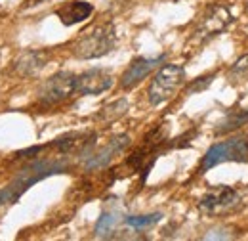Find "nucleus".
Listing matches in <instances>:
<instances>
[{
  "label": "nucleus",
  "instance_id": "16",
  "mask_svg": "<svg viewBox=\"0 0 248 241\" xmlns=\"http://www.w3.org/2000/svg\"><path fill=\"white\" fill-rule=\"evenodd\" d=\"M126 111H128V102H126V100H117V102H113L111 105L103 107L101 113L97 115V119L109 122V120H115V119H119V117H123Z\"/></svg>",
  "mask_w": 248,
  "mask_h": 241
},
{
  "label": "nucleus",
  "instance_id": "10",
  "mask_svg": "<svg viewBox=\"0 0 248 241\" xmlns=\"http://www.w3.org/2000/svg\"><path fill=\"white\" fill-rule=\"evenodd\" d=\"M162 61H164V56H158V58H136V60H132V63L128 65V69L124 71L123 77H121V88L123 90L136 88L149 73L155 71Z\"/></svg>",
  "mask_w": 248,
  "mask_h": 241
},
{
  "label": "nucleus",
  "instance_id": "4",
  "mask_svg": "<svg viewBox=\"0 0 248 241\" xmlns=\"http://www.w3.org/2000/svg\"><path fill=\"white\" fill-rule=\"evenodd\" d=\"M227 161H248V138L247 136H237L229 138L225 142L214 144L210 150L204 153L201 161V172H206L208 169L216 167L219 163Z\"/></svg>",
  "mask_w": 248,
  "mask_h": 241
},
{
  "label": "nucleus",
  "instance_id": "19",
  "mask_svg": "<svg viewBox=\"0 0 248 241\" xmlns=\"http://www.w3.org/2000/svg\"><path fill=\"white\" fill-rule=\"evenodd\" d=\"M216 75L212 73V75H206V77H199L197 81H193L189 86H187V94H197V92H202L204 88H208L210 85H212V79H214Z\"/></svg>",
  "mask_w": 248,
  "mask_h": 241
},
{
  "label": "nucleus",
  "instance_id": "7",
  "mask_svg": "<svg viewBox=\"0 0 248 241\" xmlns=\"http://www.w3.org/2000/svg\"><path fill=\"white\" fill-rule=\"evenodd\" d=\"M231 21H233V16H231L229 8L223 6V4H214V6H210V8L206 10V14L202 16V19H201L199 27L195 31V34H197V38H201V40L212 38V36H216L217 33H221V31L225 29Z\"/></svg>",
  "mask_w": 248,
  "mask_h": 241
},
{
  "label": "nucleus",
  "instance_id": "5",
  "mask_svg": "<svg viewBox=\"0 0 248 241\" xmlns=\"http://www.w3.org/2000/svg\"><path fill=\"white\" fill-rule=\"evenodd\" d=\"M241 205V193L231 186H214L199 201L201 212L208 216H219L235 211Z\"/></svg>",
  "mask_w": 248,
  "mask_h": 241
},
{
  "label": "nucleus",
  "instance_id": "15",
  "mask_svg": "<svg viewBox=\"0 0 248 241\" xmlns=\"http://www.w3.org/2000/svg\"><path fill=\"white\" fill-rule=\"evenodd\" d=\"M117 222H119V214L117 212L103 211L99 220H97V224H95V236L97 238H107L113 232V228L117 226Z\"/></svg>",
  "mask_w": 248,
  "mask_h": 241
},
{
  "label": "nucleus",
  "instance_id": "8",
  "mask_svg": "<svg viewBox=\"0 0 248 241\" xmlns=\"http://www.w3.org/2000/svg\"><path fill=\"white\" fill-rule=\"evenodd\" d=\"M115 79L109 71L105 69H90L84 71L82 75H77V85H75V94L82 96H95L103 94L113 86Z\"/></svg>",
  "mask_w": 248,
  "mask_h": 241
},
{
  "label": "nucleus",
  "instance_id": "1",
  "mask_svg": "<svg viewBox=\"0 0 248 241\" xmlns=\"http://www.w3.org/2000/svg\"><path fill=\"white\" fill-rule=\"evenodd\" d=\"M67 161L65 159H38L25 169H21L16 178L10 182L4 189H0V205H14L19 201V197L36 182L44 180L54 174H62L67 171Z\"/></svg>",
  "mask_w": 248,
  "mask_h": 241
},
{
  "label": "nucleus",
  "instance_id": "17",
  "mask_svg": "<svg viewBox=\"0 0 248 241\" xmlns=\"http://www.w3.org/2000/svg\"><path fill=\"white\" fill-rule=\"evenodd\" d=\"M162 218L160 212H153V214H140V216H128L126 218V224L130 228H136V230H143V228H149L156 224L158 220Z\"/></svg>",
  "mask_w": 248,
  "mask_h": 241
},
{
  "label": "nucleus",
  "instance_id": "9",
  "mask_svg": "<svg viewBox=\"0 0 248 241\" xmlns=\"http://www.w3.org/2000/svg\"><path fill=\"white\" fill-rule=\"evenodd\" d=\"M128 146H130V136H128V134H121V136L111 138L101 150L90 151L88 157H84V159H86L84 169H86V171H97V169L107 167V165L113 161V157L119 155L121 151H124Z\"/></svg>",
  "mask_w": 248,
  "mask_h": 241
},
{
  "label": "nucleus",
  "instance_id": "2",
  "mask_svg": "<svg viewBox=\"0 0 248 241\" xmlns=\"http://www.w3.org/2000/svg\"><path fill=\"white\" fill-rule=\"evenodd\" d=\"M117 44V31L111 21L93 25L84 31L73 44V54L78 60H95L109 54Z\"/></svg>",
  "mask_w": 248,
  "mask_h": 241
},
{
  "label": "nucleus",
  "instance_id": "3",
  "mask_svg": "<svg viewBox=\"0 0 248 241\" xmlns=\"http://www.w3.org/2000/svg\"><path fill=\"white\" fill-rule=\"evenodd\" d=\"M184 83H186V69L182 65H178V63L162 65L149 85V90H147L149 103L160 105V103L172 100Z\"/></svg>",
  "mask_w": 248,
  "mask_h": 241
},
{
  "label": "nucleus",
  "instance_id": "12",
  "mask_svg": "<svg viewBox=\"0 0 248 241\" xmlns=\"http://www.w3.org/2000/svg\"><path fill=\"white\" fill-rule=\"evenodd\" d=\"M93 14V6L90 2H84V0H75V2H69L62 8L56 10V16L62 19L63 25H75V23H80L84 19H88Z\"/></svg>",
  "mask_w": 248,
  "mask_h": 241
},
{
  "label": "nucleus",
  "instance_id": "20",
  "mask_svg": "<svg viewBox=\"0 0 248 241\" xmlns=\"http://www.w3.org/2000/svg\"><path fill=\"white\" fill-rule=\"evenodd\" d=\"M44 2H48V0H25V8H34V6H40Z\"/></svg>",
  "mask_w": 248,
  "mask_h": 241
},
{
  "label": "nucleus",
  "instance_id": "13",
  "mask_svg": "<svg viewBox=\"0 0 248 241\" xmlns=\"http://www.w3.org/2000/svg\"><path fill=\"white\" fill-rule=\"evenodd\" d=\"M88 134H82V132H71L63 138H58L54 142V148L62 151V153H73V151L80 150V148H86L88 144Z\"/></svg>",
  "mask_w": 248,
  "mask_h": 241
},
{
  "label": "nucleus",
  "instance_id": "11",
  "mask_svg": "<svg viewBox=\"0 0 248 241\" xmlns=\"http://www.w3.org/2000/svg\"><path fill=\"white\" fill-rule=\"evenodd\" d=\"M50 54L46 50H27L16 60V69L23 77H32L46 67Z\"/></svg>",
  "mask_w": 248,
  "mask_h": 241
},
{
  "label": "nucleus",
  "instance_id": "6",
  "mask_svg": "<svg viewBox=\"0 0 248 241\" xmlns=\"http://www.w3.org/2000/svg\"><path fill=\"white\" fill-rule=\"evenodd\" d=\"M75 85H77V75H73L71 71H60L42 83L36 98L44 105L62 103L75 94Z\"/></svg>",
  "mask_w": 248,
  "mask_h": 241
},
{
  "label": "nucleus",
  "instance_id": "18",
  "mask_svg": "<svg viewBox=\"0 0 248 241\" xmlns=\"http://www.w3.org/2000/svg\"><path fill=\"white\" fill-rule=\"evenodd\" d=\"M231 77L237 79V81H243V79H248V54L243 56L241 60H237L233 65H231Z\"/></svg>",
  "mask_w": 248,
  "mask_h": 241
},
{
  "label": "nucleus",
  "instance_id": "21",
  "mask_svg": "<svg viewBox=\"0 0 248 241\" xmlns=\"http://www.w3.org/2000/svg\"><path fill=\"white\" fill-rule=\"evenodd\" d=\"M247 10H248V0H247Z\"/></svg>",
  "mask_w": 248,
  "mask_h": 241
},
{
  "label": "nucleus",
  "instance_id": "14",
  "mask_svg": "<svg viewBox=\"0 0 248 241\" xmlns=\"http://www.w3.org/2000/svg\"><path fill=\"white\" fill-rule=\"evenodd\" d=\"M248 122V109H237V111H231L225 119L217 124L216 134H227V132H233L237 128H241L243 124Z\"/></svg>",
  "mask_w": 248,
  "mask_h": 241
}]
</instances>
